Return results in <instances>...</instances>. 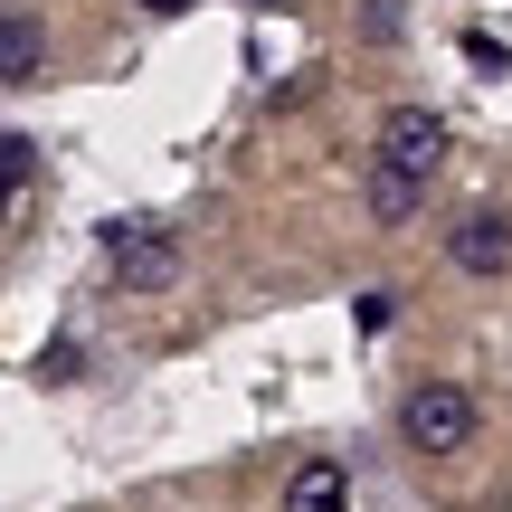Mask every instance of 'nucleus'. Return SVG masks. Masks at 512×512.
<instances>
[{
	"instance_id": "nucleus-8",
	"label": "nucleus",
	"mask_w": 512,
	"mask_h": 512,
	"mask_svg": "<svg viewBox=\"0 0 512 512\" xmlns=\"http://www.w3.org/2000/svg\"><path fill=\"white\" fill-rule=\"evenodd\" d=\"M29 171H38V143L29 133H0V190H19Z\"/></svg>"
},
{
	"instance_id": "nucleus-10",
	"label": "nucleus",
	"mask_w": 512,
	"mask_h": 512,
	"mask_svg": "<svg viewBox=\"0 0 512 512\" xmlns=\"http://www.w3.org/2000/svg\"><path fill=\"white\" fill-rule=\"evenodd\" d=\"M0 209H10V190H0Z\"/></svg>"
},
{
	"instance_id": "nucleus-9",
	"label": "nucleus",
	"mask_w": 512,
	"mask_h": 512,
	"mask_svg": "<svg viewBox=\"0 0 512 512\" xmlns=\"http://www.w3.org/2000/svg\"><path fill=\"white\" fill-rule=\"evenodd\" d=\"M143 10H152V19H181V10H190V0H143Z\"/></svg>"
},
{
	"instance_id": "nucleus-6",
	"label": "nucleus",
	"mask_w": 512,
	"mask_h": 512,
	"mask_svg": "<svg viewBox=\"0 0 512 512\" xmlns=\"http://www.w3.org/2000/svg\"><path fill=\"white\" fill-rule=\"evenodd\" d=\"M361 190H370V219H380V228H408L427 209V181H408V171H389V162H370Z\"/></svg>"
},
{
	"instance_id": "nucleus-5",
	"label": "nucleus",
	"mask_w": 512,
	"mask_h": 512,
	"mask_svg": "<svg viewBox=\"0 0 512 512\" xmlns=\"http://www.w3.org/2000/svg\"><path fill=\"white\" fill-rule=\"evenodd\" d=\"M285 512H351V475L332 456L294 465V475H285Z\"/></svg>"
},
{
	"instance_id": "nucleus-2",
	"label": "nucleus",
	"mask_w": 512,
	"mask_h": 512,
	"mask_svg": "<svg viewBox=\"0 0 512 512\" xmlns=\"http://www.w3.org/2000/svg\"><path fill=\"white\" fill-rule=\"evenodd\" d=\"M105 266H114V285L162 294L171 275H181V238H171V228H152V219H114V228H105Z\"/></svg>"
},
{
	"instance_id": "nucleus-7",
	"label": "nucleus",
	"mask_w": 512,
	"mask_h": 512,
	"mask_svg": "<svg viewBox=\"0 0 512 512\" xmlns=\"http://www.w3.org/2000/svg\"><path fill=\"white\" fill-rule=\"evenodd\" d=\"M38 57H48V38H38V19L0 10V86H29V76H38Z\"/></svg>"
},
{
	"instance_id": "nucleus-3",
	"label": "nucleus",
	"mask_w": 512,
	"mask_h": 512,
	"mask_svg": "<svg viewBox=\"0 0 512 512\" xmlns=\"http://www.w3.org/2000/svg\"><path fill=\"white\" fill-rule=\"evenodd\" d=\"M380 162L408 171V181H427V171L446 162V114H427V105H389V124H380Z\"/></svg>"
},
{
	"instance_id": "nucleus-1",
	"label": "nucleus",
	"mask_w": 512,
	"mask_h": 512,
	"mask_svg": "<svg viewBox=\"0 0 512 512\" xmlns=\"http://www.w3.org/2000/svg\"><path fill=\"white\" fill-rule=\"evenodd\" d=\"M399 437L418 446V456H456V446H475V399H465L456 380H418L399 399Z\"/></svg>"
},
{
	"instance_id": "nucleus-4",
	"label": "nucleus",
	"mask_w": 512,
	"mask_h": 512,
	"mask_svg": "<svg viewBox=\"0 0 512 512\" xmlns=\"http://www.w3.org/2000/svg\"><path fill=\"white\" fill-rule=\"evenodd\" d=\"M446 256H456L465 275H503L512 266V219H503V209H465L456 238H446Z\"/></svg>"
}]
</instances>
